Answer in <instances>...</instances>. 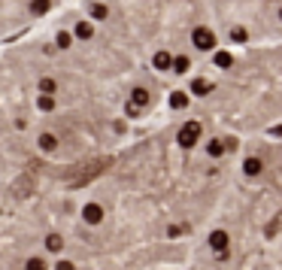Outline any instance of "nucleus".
I'll use <instances>...</instances> for the list:
<instances>
[{"instance_id": "nucleus-2", "label": "nucleus", "mask_w": 282, "mask_h": 270, "mask_svg": "<svg viewBox=\"0 0 282 270\" xmlns=\"http://www.w3.org/2000/svg\"><path fill=\"white\" fill-rule=\"evenodd\" d=\"M191 243H149L115 252H61L49 261V270H185Z\"/></svg>"}, {"instance_id": "nucleus-1", "label": "nucleus", "mask_w": 282, "mask_h": 270, "mask_svg": "<svg viewBox=\"0 0 282 270\" xmlns=\"http://www.w3.org/2000/svg\"><path fill=\"white\" fill-rule=\"evenodd\" d=\"M185 270H282V228L264 234H225L210 225L191 243Z\"/></svg>"}]
</instances>
